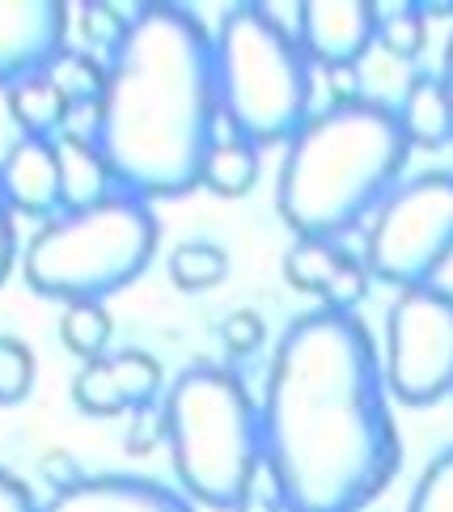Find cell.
<instances>
[{"label": "cell", "mask_w": 453, "mask_h": 512, "mask_svg": "<svg viewBox=\"0 0 453 512\" xmlns=\"http://www.w3.org/2000/svg\"><path fill=\"white\" fill-rule=\"evenodd\" d=\"M0 182H5L9 208L34 216V221H56L60 208V157L56 140L22 136L0 161Z\"/></svg>", "instance_id": "obj_14"}, {"label": "cell", "mask_w": 453, "mask_h": 512, "mask_svg": "<svg viewBox=\"0 0 453 512\" xmlns=\"http://www.w3.org/2000/svg\"><path fill=\"white\" fill-rule=\"evenodd\" d=\"M39 512H195V504L144 474H89L56 491Z\"/></svg>", "instance_id": "obj_13"}, {"label": "cell", "mask_w": 453, "mask_h": 512, "mask_svg": "<svg viewBox=\"0 0 453 512\" xmlns=\"http://www.w3.org/2000/svg\"><path fill=\"white\" fill-rule=\"evenodd\" d=\"M407 512H453V445L424 466L420 483L407 500Z\"/></svg>", "instance_id": "obj_23"}, {"label": "cell", "mask_w": 453, "mask_h": 512, "mask_svg": "<svg viewBox=\"0 0 453 512\" xmlns=\"http://www.w3.org/2000/svg\"><path fill=\"white\" fill-rule=\"evenodd\" d=\"M398 123L415 149H445L453 144V102L441 72H415L398 102Z\"/></svg>", "instance_id": "obj_16"}, {"label": "cell", "mask_w": 453, "mask_h": 512, "mask_svg": "<svg viewBox=\"0 0 453 512\" xmlns=\"http://www.w3.org/2000/svg\"><path fill=\"white\" fill-rule=\"evenodd\" d=\"M259 182V149L255 144L238 140L233 132L216 127V144L204 157V170H199V187H208L221 199H238Z\"/></svg>", "instance_id": "obj_17"}, {"label": "cell", "mask_w": 453, "mask_h": 512, "mask_svg": "<svg viewBox=\"0 0 453 512\" xmlns=\"http://www.w3.org/2000/svg\"><path fill=\"white\" fill-rule=\"evenodd\" d=\"M157 212L149 199L115 191L98 208L47 221L22 250L26 284L51 301H106L136 284L157 250Z\"/></svg>", "instance_id": "obj_6"}, {"label": "cell", "mask_w": 453, "mask_h": 512, "mask_svg": "<svg viewBox=\"0 0 453 512\" xmlns=\"http://www.w3.org/2000/svg\"><path fill=\"white\" fill-rule=\"evenodd\" d=\"M216 102L229 132L263 149L310 123L314 64L271 5H233L212 34Z\"/></svg>", "instance_id": "obj_5"}, {"label": "cell", "mask_w": 453, "mask_h": 512, "mask_svg": "<svg viewBox=\"0 0 453 512\" xmlns=\"http://www.w3.org/2000/svg\"><path fill=\"white\" fill-rule=\"evenodd\" d=\"M259 419L284 512H365L403 462L382 356L343 309L318 305L280 335Z\"/></svg>", "instance_id": "obj_1"}, {"label": "cell", "mask_w": 453, "mask_h": 512, "mask_svg": "<svg viewBox=\"0 0 453 512\" xmlns=\"http://www.w3.org/2000/svg\"><path fill=\"white\" fill-rule=\"evenodd\" d=\"M56 157H60V208L64 212L98 208L102 199H111L119 191L115 170L106 161V153L98 149V140L56 136Z\"/></svg>", "instance_id": "obj_15"}, {"label": "cell", "mask_w": 453, "mask_h": 512, "mask_svg": "<svg viewBox=\"0 0 453 512\" xmlns=\"http://www.w3.org/2000/svg\"><path fill=\"white\" fill-rule=\"evenodd\" d=\"M221 339L233 356H250L263 347V318L255 309H233V314L221 322Z\"/></svg>", "instance_id": "obj_25"}, {"label": "cell", "mask_w": 453, "mask_h": 512, "mask_svg": "<svg viewBox=\"0 0 453 512\" xmlns=\"http://www.w3.org/2000/svg\"><path fill=\"white\" fill-rule=\"evenodd\" d=\"M453 259V170L415 174L382 199L365 233V267L390 288L437 284Z\"/></svg>", "instance_id": "obj_7"}, {"label": "cell", "mask_w": 453, "mask_h": 512, "mask_svg": "<svg viewBox=\"0 0 453 512\" xmlns=\"http://www.w3.org/2000/svg\"><path fill=\"white\" fill-rule=\"evenodd\" d=\"M161 424L187 500L233 512L259 483L263 419L242 377L225 364H187L166 390Z\"/></svg>", "instance_id": "obj_4"}, {"label": "cell", "mask_w": 453, "mask_h": 512, "mask_svg": "<svg viewBox=\"0 0 453 512\" xmlns=\"http://www.w3.org/2000/svg\"><path fill=\"white\" fill-rule=\"evenodd\" d=\"M386 390L407 407H432L453 394V292L441 284L403 288L386 314Z\"/></svg>", "instance_id": "obj_8"}, {"label": "cell", "mask_w": 453, "mask_h": 512, "mask_svg": "<svg viewBox=\"0 0 453 512\" xmlns=\"http://www.w3.org/2000/svg\"><path fill=\"white\" fill-rule=\"evenodd\" d=\"M9 115H13L17 127H22V136L56 140V136L64 132L68 102H64L60 89L39 72V77H30V81H22V85L9 89Z\"/></svg>", "instance_id": "obj_18"}, {"label": "cell", "mask_w": 453, "mask_h": 512, "mask_svg": "<svg viewBox=\"0 0 453 512\" xmlns=\"http://www.w3.org/2000/svg\"><path fill=\"white\" fill-rule=\"evenodd\" d=\"M34 386V356L22 339L0 335V407L22 402Z\"/></svg>", "instance_id": "obj_24"}, {"label": "cell", "mask_w": 453, "mask_h": 512, "mask_svg": "<svg viewBox=\"0 0 453 512\" xmlns=\"http://www.w3.org/2000/svg\"><path fill=\"white\" fill-rule=\"evenodd\" d=\"M284 280L297 292L318 297L322 309H343L356 314V305L369 292V267L356 259L352 250L339 242H322V237H297V246L284 254Z\"/></svg>", "instance_id": "obj_12"}, {"label": "cell", "mask_w": 453, "mask_h": 512, "mask_svg": "<svg viewBox=\"0 0 453 512\" xmlns=\"http://www.w3.org/2000/svg\"><path fill=\"white\" fill-rule=\"evenodd\" d=\"M68 47L64 0H0V89L47 72Z\"/></svg>", "instance_id": "obj_9"}, {"label": "cell", "mask_w": 453, "mask_h": 512, "mask_svg": "<svg viewBox=\"0 0 453 512\" xmlns=\"http://www.w3.org/2000/svg\"><path fill=\"white\" fill-rule=\"evenodd\" d=\"M297 43L318 68H356L377 43L373 0H305L297 5Z\"/></svg>", "instance_id": "obj_10"}, {"label": "cell", "mask_w": 453, "mask_h": 512, "mask_svg": "<svg viewBox=\"0 0 453 512\" xmlns=\"http://www.w3.org/2000/svg\"><path fill=\"white\" fill-rule=\"evenodd\" d=\"M259 483H263V474H259ZM259 483L246 491V496L238 500V508H233V512H284V508H280V496H276V487H271L267 496H259Z\"/></svg>", "instance_id": "obj_28"}, {"label": "cell", "mask_w": 453, "mask_h": 512, "mask_svg": "<svg viewBox=\"0 0 453 512\" xmlns=\"http://www.w3.org/2000/svg\"><path fill=\"white\" fill-rule=\"evenodd\" d=\"M229 276V254L212 242H183L170 254V280L183 292H208Z\"/></svg>", "instance_id": "obj_21"}, {"label": "cell", "mask_w": 453, "mask_h": 512, "mask_svg": "<svg viewBox=\"0 0 453 512\" xmlns=\"http://www.w3.org/2000/svg\"><path fill=\"white\" fill-rule=\"evenodd\" d=\"M43 77L60 89L68 106H85V102H102V89H106V64H98L94 56H89V51L64 47L60 56L47 64Z\"/></svg>", "instance_id": "obj_20"}, {"label": "cell", "mask_w": 453, "mask_h": 512, "mask_svg": "<svg viewBox=\"0 0 453 512\" xmlns=\"http://www.w3.org/2000/svg\"><path fill=\"white\" fill-rule=\"evenodd\" d=\"M0 512H39L30 487L9 470H0Z\"/></svg>", "instance_id": "obj_27"}, {"label": "cell", "mask_w": 453, "mask_h": 512, "mask_svg": "<svg viewBox=\"0 0 453 512\" xmlns=\"http://www.w3.org/2000/svg\"><path fill=\"white\" fill-rule=\"evenodd\" d=\"M13 263H17V229H13V208H9L5 182H0V284L9 280Z\"/></svg>", "instance_id": "obj_26"}, {"label": "cell", "mask_w": 453, "mask_h": 512, "mask_svg": "<svg viewBox=\"0 0 453 512\" xmlns=\"http://www.w3.org/2000/svg\"><path fill=\"white\" fill-rule=\"evenodd\" d=\"M161 390V364L140 352V347H123V352H106L102 360H89L72 377V402L85 415H119V411H144L153 407Z\"/></svg>", "instance_id": "obj_11"}, {"label": "cell", "mask_w": 453, "mask_h": 512, "mask_svg": "<svg viewBox=\"0 0 453 512\" xmlns=\"http://www.w3.org/2000/svg\"><path fill=\"white\" fill-rule=\"evenodd\" d=\"M111 331H115L111 314H106L98 301H72V305H64V314H60V339L81 364L106 356V347H111Z\"/></svg>", "instance_id": "obj_19"}, {"label": "cell", "mask_w": 453, "mask_h": 512, "mask_svg": "<svg viewBox=\"0 0 453 512\" xmlns=\"http://www.w3.org/2000/svg\"><path fill=\"white\" fill-rule=\"evenodd\" d=\"M98 149L119 191L136 199H178L199 187L204 157L216 144L212 34L187 5H136L106 60Z\"/></svg>", "instance_id": "obj_2"}, {"label": "cell", "mask_w": 453, "mask_h": 512, "mask_svg": "<svg viewBox=\"0 0 453 512\" xmlns=\"http://www.w3.org/2000/svg\"><path fill=\"white\" fill-rule=\"evenodd\" d=\"M441 81L449 89V102H453V34H449V43H445V64H441Z\"/></svg>", "instance_id": "obj_29"}, {"label": "cell", "mask_w": 453, "mask_h": 512, "mask_svg": "<svg viewBox=\"0 0 453 512\" xmlns=\"http://www.w3.org/2000/svg\"><path fill=\"white\" fill-rule=\"evenodd\" d=\"M428 39V17L420 5H377V43L398 60H415Z\"/></svg>", "instance_id": "obj_22"}, {"label": "cell", "mask_w": 453, "mask_h": 512, "mask_svg": "<svg viewBox=\"0 0 453 512\" xmlns=\"http://www.w3.org/2000/svg\"><path fill=\"white\" fill-rule=\"evenodd\" d=\"M411 140L398 111L377 98L331 102L288 140L276 208L297 237L339 242L398 187Z\"/></svg>", "instance_id": "obj_3"}]
</instances>
